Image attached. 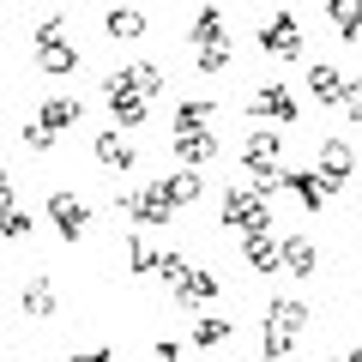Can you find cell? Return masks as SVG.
I'll use <instances>...</instances> for the list:
<instances>
[{"mask_svg":"<svg viewBox=\"0 0 362 362\" xmlns=\"http://www.w3.org/2000/svg\"><path fill=\"white\" fill-rule=\"evenodd\" d=\"M78 121H85V103H78V97H49V103L37 109V127H49L54 139H61V133H73Z\"/></svg>","mask_w":362,"mask_h":362,"instance_id":"cell-18","label":"cell"},{"mask_svg":"<svg viewBox=\"0 0 362 362\" xmlns=\"http://www.w3.org/2000/svg\"><path fill=\"white\" fill-rule=\"evenodd\" d=\"M284 187L296 194L302 211H326V199H332V194L320 187V175H314V169H284Z\"/></svg>","mask_w":362,"mask_h":362,"instance_id":"cell-20","label":"cell"},{"mask_svg":"<svg viewBox=\"0 0 362 362\" xmlns=\"http://www.w3.org/2000/svg\"><path fill=\"white\" fill-rule=\"evenodd\" d=\"M30 61H37V73L61 78V73H78V42L66 37V18L49 13L37 30H30Z\"/></svg>","mask_w":362,"mask_h":362,"instance_id":"cell-2","label":"cell"},{"mask_svg":"<svg viewBox=\"0 0 362 362\" xmlns=\"http://www.w3.org/2000/svg\"><path fill=\"white\" fill-rule=\"evenodd\" d=\"M187 42H194V49H206V42H230V25H223V13L211 6V0L194 13V25H187Z\"/></svg>","mask_w":362,"mask_h":362,"instance_id":"cell-23","label":"cell"},{"mask_svg":"<svg viewBox=\"0 0 362 362\" xmlns=\"http://www.w3.org/2000/svg\"><path fill=\"white\" fill-rule=\"evenodd\" d=\"M338 109H344L350 121H362V78H344V97H338Z\"/></svg>","mask_w":362,"mask_h":362,"instance_id":"cell-32","label":"cell"},{"mask_svg":"<svg viewBox=\"0 0 362 362\" xmlns=\"http://www.w3.org/2000/svg\"><path fill=\"white\" fill-rule=\"evenodd\" d=\"M242 259L259 272V278H272V272H278V235H272V230H254V235H242Z\"/></svg>","mask_w":362,"mask_h":362,"instance_id":"cell-21","label":"cell"},{"mask_svg":"<svg viewBox=\"0 0 362 362\" xmlns=\"http://www.w3.org/2000/svg\"><path fill=\"white\" fill-rule=\"evenodd\" d=\"M66 362H115V350H109V344H97V350H73Z\"/></svg>","mask_w":362,"mask_h":362,"instance_id":"cell-33","label":"cell"},{"mask_svg":"<svg viewBox=\"0 0 362 362\" xmlns=\"http://www.w3.org/2000/svg\"><path fill=\"white\" fill-rule=\"evenodd\" d=\"M49 223H54L61 242H78V235L90 230V206L78 194H49Z\"/></svg>","mask_w":362,"mask_h":362,"instance_id":"cell-10","label":"cell"},{"mask_svg":"<svg viewBox=\"0 0 362 362\" xmlns=\"http://www.w3.org/2000/svg\"><path fill=\"white\" fill-rule=\"evenodd\" d=\"M314 175H320L326 194L350 187V175H356V151H350V139H326V145H320V157H314Z\"/></svg>","mask_w":362,"mask_h":362,"instance_id":"cell-8","label":"cell"},{"mask_svg":"<svg viewBox=\"0 0 362 362\" xmlns=\"http://www.w3.org/2000/svg\"><path fill=\"white\" fill-rule=\"evenodd\" d=\"M127 272L133 278H151L157 272V247L145 242V235H127Z\"/></svg>","mask_w":362,"mask_h":362,"instance_id":"cell-27","label":"cell"},{"mask_svg":"<svg viewBox=\"0 0 362 362\" xmlns=\"http://www.w3.org/2000/svg\"><path fill=\"white\" fill-rule=\"evenodd\" d=\"M218 223L223 230H235V235H254V230H272V199L266 194H254V187H223L218 194Z\"/></svg>","mask_w":362,"mask_h":362,"instance_id":"cell-3","label":"cell"},{"mask_svg":"<svg viewBox=\"0 0 362 362\" xmlns=\"http://www.w3.org/2000/svg\"><path fill=\"white\" fill-rule=\"evenodd\" d=\"M344 66H332V61H314L308 66V97H314V103H320V109H338V97H344Z\"/></svg>","mask_w":362,"mask_h":362,"instance_id":"cell-16","label":"cell"},{"mask_svg":"<svg viewBox=\"0 0 362 362\" xmlns=\"http://www.w3.org/2000/svg\"><path fill=\"white\" fill-rule=\"evenodd\" d=\"M18 308H25L30 320H49V314L61 308V290H54V278H49V272L25 278V290H18Z\"/></svg>","mask_w":362,"mask_h":362,"instance_id":"cell-15","label":"cell"},{"mask_svg":"<svg viewBox=\"0 0 362 362\" xmlns=\"http://www.w3.org/2000/svg\"><path fill=\"white\" fill-rule=\"evenodd\" d=\"M145 30H151V25H145L139 6H109V13H103V37H115V42H139Z\"/></svg>","mask_w":362,"mask_h":362,"instance_id":"cell-22","label":"cell"},{"mask_svg":"<svg viewBox=\"0 0 362 362\" xmlns=\"http://www.w3.org/2000/svg\"><path fill=\"white\" fill-rule=\"evenodd\" d=\"M90 157H97L103 169H139V151H133V139H127L121 127H103V133H97V139H90Z\"/></svg>","mask_w":362,"mask_h":362,"instance_id":"cell-12","label":"cell"},{"mask_svg":"<svg viewBox=\"0 0 362 362\" xmlns=\"http://www.w3.org/2000/svg\"><path fill=\"white\" fill-rule=\"evenodd\" d=\"M25 151L49 157V151H54V133H49V127H37V121H25Z\"/></svg>","mask_w":362,"mask_h":362,"instance_id":"cell-30","label":"cell"},{"mask_svg":"<svg viewBox=\"0 0 362 362\" xmlns=\"http://www.w3.org/2000/svg\"><path fill=\"white\" fill-rule=\"evenodd\" d=\"M338 362H362V344H356V350H350V356H338Z\"/></svg>","mask_w":362,"mask_h":362,"instance_id":"cell-36","label":"cell"},{"mask_svg":"<svg viewBox=\"0 0 362 362\" xmlns=\"http://www.w3.org/2000/svg\"><path fill=\"white\" fill-rule=\"evenodd\" d=\"M0 235H6V242H25V235H30V211L18 206V199H13V206H0Z\"/></svg>","mask_w":362,"mask_h":362,"instance_id":"cell-28","label":"cell"},{"mask_svg":"<svg viewBox=\"0 0 362 362\" xmlns=\"http://www.w3.org/2000/svg\"><path fill=\"white\" fill-rule=\"evenodd\" d=\"M0 37H6V25H0Z\"/></svg>","mask_w":362,"mask_h":362,"instance_id":"cell-37","label":"cell"},{"mask_svg":"<svg viewBox=\"0 0 362 362\" xmlns=\"http://www.w3.org/2000/svg\"><path fill=\"white\" fill-rule=\"evenodd\" d=\"M181 272H187V254H175V247H169V254H157V278H163V284H175Z\"/></svg>","mask_w":362,"mask_h":362,"instance_id":"cell-31","label":"cell"},{"mask_svg":"<svg viewBox=\"0 0 362 362\" xmlns=\"http://www.w3.org/2000/svg\"><path fill=\"white\" fill-rule=\"evenodd\" d=\"M254 42H259V54H272V61H302V25H296V13L259 18Z\"/></svg>","mask_w":362,"mask_h":362,"instance_id":"cell-6","label":"cell"},{"mask_svg":"<svg viewBox=\"0 0 362 362\" xmlns=\"http://www.w3.org/2000/svg\"><path fill=\"white\" fill-rule=\"evenodd\" d=\"M308 326H314V308H308V302H302V296H278V302L266 308V320H259V356H266V362H284Z\"/></svg>","mask_w":362,"mask_h":362,"instance_id":"cell-1","label":"cell"},{"mask_svg":"<svg viewBox=\"0 0 362 362\" xmlns=\"http://www.w3.org/2000/svg\"><path fill=\"white\" fill-rule=\"evenodd\" d=\"M169 151L181 169H206L218 163V133H169Z\"/></svg>","mask_w":362,"mask_h":362,"instance_id":"cell-13","label":"cell"},{"mask_svg":"<svg viewBox=\"0 0 362 362\" xmlns=\"http://www.w3.org/2000/svg\"><path fill=\"white\" fill-rule=\"evenodd\" d=\"M121 73H127V85L139 90V97H163V85H169L157 61H133V66H121Z\"/></svg>","mask_w":362,"mask_h":362,"instance_id":"cell-25","label":"cell"},{"mask_svg":"<svg viewBox=\"0 0 362 362\" xmlns=\"http://www.w3.org/2000/svg\"><path fill=\"white\" fill-rule=\"evenodd\" d=\"M157 362H181V344H175V338H157Z\"/></svg>","mask_w":362,"mask_h":362,"instance_id":"cell-34","label":"cell"},{"mask_svg":"<svg viewBox=\"0 0 362 362\" xmlns=\"http://www.w3.org/2000/svg\"><path fill=\"white\" fill-rule=\"evenodd\" d=\"M151 187H157V194H163V199H169L175 211H181V206H194V199L206 194V181H199V169H169V175H157Z\"/></svg>","mask_w":362,"mask_h":362,"instance_id":"cell-17","label":"cell"},{"mask_svg":"<svg viewBox=\"0 0 362 362\" xmlns=\"http://www.w3.org/2000/svg\"><path fill=\"white\" fill-rule=\"evenodd\" d=\"M278 272H290V278H314V272H320V247H314L308 235H284V242H278Z\"/></svg>","mask_w":362,"mask_h":362,"instance_id":"cell-14","label":"cell"},{"mask_svg":"<svg viewBox=\"0 0 362 362\" xmlns=\"http://www.w3.org/2000/svg\"><path fill=\"white\" fill-rule=\"evenodd\" d=\"M103 103H109V115H115L121 127H139V121L151 115V97H139V90L127 85V73H103Z\"/></svg>","mask_w":362,"mask_h":362,"instance_id":"cell-7","label":"cell"},{"mask_svg":"<svg viewBox=\"0 0 362 362\" xmlns=\"http://www.w3.org/2000/svg\"><path fill=\"white\" fill-rule=\"evenodd\" d=\"M278 157H284V133H278V127H254V133L242 139V169H247V175L278 169Z\"/></svg>","mask_w":362,"mask_h":362,"instance_id":"cell-11","label":"cell"},{"mask_svg":"<svg viewBox=\"0 0 362 362\" xmlns=\"http://www.w3.org/2000/svg\"><path fill=\"white\" fill-rule=\"evenodd\" d=\"M247 115H254L259 127H290V121L302 115V103H296V90H290L284 78H266V85L247 97Z\"/></svg>","mask_w":362,"mask_h":362,"instance_id":"cell-4","label":"cell"},{"mask_svg":"<svg viewBox=\"0 0 362 362\" xmlns=\"http://www.w3.org/2000/svg\"><path fill=\"white\" fill-rule=\"evenodd\" d=\"M194 66H199V73H211V78L230 73V42H206V49H194Z\"/></svg>","mask_w":362,"mask_h":362,"instance_id":"cell-29","label":"cell"},{"mask_svg":"<svg viewBox=\"0 0 362 362\" xmlns=\"http://www.w3.org/2000/svg\"><path fill=\"white\" fill-rule=\"evenodd\" d=\"M115 211H121L127 223H139V230H163V223L175 218V206L157 194L151 181H145V187H127V194H115Z\"/></svg>","mask_w":362,"mask_h":362,"instance_id":"cell-5","label":"cell"},{"mask_svg":"<svg viewBox=\"0 0 362 362\" xmlns=\"http://www.w3.org/2000/svg\"><path fill=\"white\" fill-rule=\"evenodd\" d=\"M0 206H13V169H0Z\"/></svg>","mask_w":362,"mask_h":362,"instance_id":"cell-35","label":"cell"},{"mask_svg":"<svg viewBox=\"0 0 362 362\" xmlns=\"http://www.w3.org/2000/svg\"><path fill=\"white\" fill-rule=\"evenodd\" d=\"M326 18H332L338 42H362V0H326Z\"/></svg>","mask_w":362,"mask_h":362,"instance_id":"cell-24","label":"cell"},{"mask_svg":"<svg viewBox=\"0 0 362 362\" xmlns=\"http://www.w3.org/2000/svg\"><path fill=\"white\" fill-rule=\"evenodd\" d=\"M218 290L223 284H218V272H211V266H187L175 284H169V296H175L181 308H206V302H218Z\"/></svg>","mask_w":362,"mask_h":362,"instance_id":"cell-9","label":"cell"},{"mask_svg":"<svg viewBox=\"0 0 362 362\" xmlns=\"http://www.w3.org/2000/svg\"><path fill=\"white\" fill-rule=\"evenodd\" d=\"M230 332H235V326H230V314H199V320H194V344H199V350L230 344Z\"/></svg>","mask_w":362,"mask_h":362,"instance_id":"cell-26","label":"cell"},{"mask_svg":"<svg viewBox=\"0 0 362 362\" xmlns=\"http://www.w3.org/2000/svg\"><path fill=\"white\" fill-rule=\"evenodd\" d=\"M211 121H218V103L211 97H187V103H175L169 133H211Z\"/></svg>","mask_w":362,"mask_h":362,"instance_id":"cell-19","label":"cell"}]
</instances>
